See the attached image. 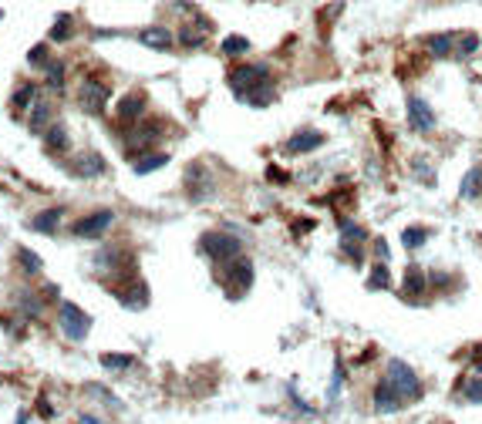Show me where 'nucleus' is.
Listing matches in <instances>:
<instances>
[{"label": "nucleus", "mask_w": 482, "mask_h": 424, "mask_svg": "<svg viewBox=\"0 0 482 424\" xmlns=\"http://www.w3.org/2000/svg\"><path fill=\"white\" fill-rule=\"evenodd\" d=\"M472 363H476V370L482 374V347H476V357H472Z\"/></svg>", "instance_id": "45"}, {"label": "nucleus", "mask_w": 482, "mask_h": 424, "mask_svg": "<svg viewBox=\"0 0 482 424\" xmlns=\"http://www.w3.org/2000/svg\"><path fill=\"white\" fill-rule=\"evenodd\" d=\"M462 394H466L469 404H482V378H479V380H469L466 391H462Z\"/></svg>", "instance_id": "40"}, {"label": "nucleus", "mask_w": 482, "mask_h": 424, "mask_svg": "<svg viewBox=\"0 0 482 424\" xmlns=\"http://www.w3.org/2000/svg\"><path fill=\"white\" fill-rule=\"evenodd\" d=\"M71 30H75V17H71V14H58L54 27L47 30V37H51V41H68V37H71Z\"/></svg>", "instance_id": "28"}, {"label": "nucleus", "mask_w": 482, "mask_h": 424, "mask_svg": "<svg viewBox=\"0 0 482 424\" xmlns=\"http://www.w3.org/2000/svg\"><path fill=\"white\" fill-rule=\"evenodd\" d=\"M37 414H44V418H54V411H51V401H41V411Z\"/></svg>", "instance_id": "43"}, {"label": "nucleus", "mask_w": 482, "mask_h": 424, "mask_svg": "<svg viewBox=\"0 0 482 424\" xmlns=\"http://www.w3.org/2000/svg\"><path fill=\"white\" fill-rule=\"evenodd\" d=\"M425 51H428L435 61H449L452 54H455V34H449V30L428 34V37H425Z\"/></svg>", "instance_id": "16"}, {"label": "nucleus", "mask_w": 482, "mask_h": 424, "mask_svg": "<svg viewBox=\"0 0 482 424\" xmlns=\"http://www.w3.org/2000/svg\"><path fill=\"white\" fill-rule=\"evenodd\" d=\"M115 293H118V300H122L125 306H132V310H142V306L149 303V287H145V280H139V276H128V287L115 289Z\"/></svg>", "instance_id": "14"}, {"label": "nucleus", "mask_w": 482, "mask_h": 424, "mask_svg": "<svg viewBox=\"0 0 482 424\" xmlns=\"http://www.w3.org/2000/svg\"><path fill=\"white\" fill-rule=\"evenodd\" d=\"M44 145L47 151H64L68 149V128L64 125H51L44 132Z\"/></svg>", "instance_id": "26"}, {"label": "nucleus", "mask_w": 482, "mask_h": 424, "mask_svg": "<svg viewBox=\"0 0 482 424\" xmlns=\"http://www.w3.org/2000/svg\"><path fill=\"white\" fill-rule=\"evenodd\" d=\"M94 263L101 266V273L118 276V273H122V249H118V246H105L101 253H94Z\"/></svg>", "instance_id": "19"}, {"label": "nucleus", "mask_w": 482, "mask_h": 424, "mask_svg": "<svg viewBox=\"0 0 482 424\" xmlns=\"http://www.w3.org/2000/svg\"><path fill=\"white\" fill-rule=\"evenodd\" d=\"M368 289H391V273H388V263H381L378 259V266H371V273H368V283H364Z\"/></svg>", "instance_id": "24"}, {"label": "nucleus", "mask_w": 482, "mask_h": 424, "mask_svg": "<svg viewBox=\"0 0 482 424\" xmlns=\"http://www.w3.org/2000/svg\"><path fill=\"white\" fill-rule=\"evenodd\" d=\"M341 239H347V242H368V229L358 226V223H351V219H344V223H341Z\"/></svg>", "instance_id": "35"}, {"label": "nucleus", "mask_w": 482, "mask_h": 424, "mask_svg": "<svg viewBox=\"0 0 482 424\" xmlns=\"http://www.w3.org/2000/svg\"><path fill=\"white\" fill-rule=\"evenodd\" d=\"M58 323H61L64 337H68V340H75V344H81V340L88 337V330H92V317L81 310L78 303H71V300H61Z\"/></svg>", "instance_id": "4"}, {"label": "nucleus", "mask_w": 482, "mask_h": 424, "mask_svg": "<svg viewBox=\"0 0 482 424\" xmlns=\"http://www.w3.org/2000/svg\"><path fill=\"white\" fill-rule=\"evenodd\" d=\"M34 94H37V85H31V81H20V88L14 91V98H11V105L17 108V111H24V108L34 101Z\"/></svg>", "instance_id": "31"}, {"label": "nucleus", "mask_w": 482, "mask_h": 424, "mask_svg": "<svg viewBox=\"0 0 482 424\" xmlns=\"http://www.w3.org/2000/svg\"><path fill=\"white\" fill-rule=\"evenodd\" d=\"M270 179H273V182H287V175H283V172H277V166H273V168H270Z\"/></svg>", "instance_id": "46"}, {"label": "nucleus", "mask_w": 482, "mask_h": 424, "mask_svg": "<svg viewBox=\"0 0 482 424\" xmlns=\"http://www.w3.org/2000/svg\"><path fill=\"white\" fill-rule=\"evenodd\" d=\"M105 158L98 155V151H85V155H78L71 166H68V172L71 175H78V179H94V175H101L105 172Z\"/></svg>", "instance_id": "13"}, {"label": "nucleus", "mask_w": 482, "mask_h": 424, "mask_svg": "<svg viewBox=\"0 0 482 424\" xmlns=\"http://www.w3.org/2000/svg\"><path fill=\"white\" fill-rule=\"evenodd\" d=\"M169 166V155L166 151H152V155H145V158H135V175H149V172H156V168Z\"/></svg>", "instance_id": "25"}, {"label": "nucleus", "mask_w": 482, "mask_h": 424, "mask_svg": "<svg viewBox=\"0 0 482 424\" xmlns=\"http://www.w3.org/2000/svg\"><path fill=\"white\" fill-rule=\"evenodd\" d=\"M111 223H115V212H111V209H98V212H92V216L78 219V223L71 226V232H75L78 239H98V236H101Z\"/></svg>", "instance_id": "9"}, {"label": "nucleus", "mask_w": 482, "mask_h": 424, "mask_svg": "<svg viewBox=\"0 0 482 424\" xmlns=\"http://www.w3.org/2000/svg\"><path fill=\"white\" fill-rule=\"evenodd\" d=\"M324 142H327L324 132H317V128H300V132H294V135L283 142L280 149L287 151V155H307V151H317Z\"/></svg>", "instance_id": "11"}, {"label": "nucleus", "mask_w": 482, "mask_h": 424, "mask_svg": "<svg viewBox=\"0 0 482 424\" xmlns=\"http://www.w3.org/2000/svg\"><path fill=\"white\" fill-rule=\"evenodd\" d=\"M388 380L398 387V391L408 397V401H415V397H421V378L415 374V367L412 363H404V361H395L388 363Z\"/></svg>", "instance_id": "7"}, {"label": "nucleus", "mask_w": 482, "mask_h": 424, "mask_svg": "<svg viewBox=\"0 0 482 424\" xmlns=\"http://www.w3.org/2000/svg\"><path fill=\"white\" fill-rule=\"evenodd\" d=\"M51 105H44V101H37L34 105V118H31V132H47L51 128Z\"/></svg>", "instance_id": "32"}, {"label": "nucleus", "mask_w": 482, "mask_h": 424, "mask_svg": "<svg viewBox=\"0 0 482 424\" xmlns=\"http://www.w3.org/2000/svg\"><path fill=\"white\" fill-rule=\"evenodd\" d=\"M273 98H277V91H273V85H270V81H264L260 88H253V91H249V94L243 98V101H247V105H253V108H266V105H273Z\"/></svg>", "instance_id": "23"}, {"label": "nucleus", "mask_w": 482, "mask_h": 424, "mask_svg": "<svg viewBox=\"0 0 482 424\" xmlns=\"http://www.w3.org/2000/svg\"><path fill=\"white\" fill-rule=\"evenodd\" d=\"M404 108H408V128L415 132V135H428V132H435V111H432V105L425 101V98H419V94H408L404 98Z\"/></svg>", "instance_id": "5"}, {"label": "nucleus", "mask_w": 482, "mask_h": 424, "mask_svg": "<svg viewBox=\"0 0 482 424\" xmlns=\"http://www.w3.org/2000/svg\"><path fill=\"white\" fill-rule=\"evenodd\" d=\"M412 166H415V179L428 182V185H435V172H432V162H425V158L419 155V158H415Z\"/></svg>", "instance_id": "38"}, {"label": "nucleus", "mask_w": 482, "mask_h": 424, "mask_svg": "<svg viewBox=\"0 0 482 424\" xmlns=\"http://www.w3.org/2000/svg\"><path fill=\"white\" fill-rule=\"evenodd\" d=\"M17 424H27V414H20V418H17Z\"/></svg>", "instance_id": "47"}, {"label": "nucleus", "mask_w": 482, "mask_h": 424, "mask_svg": "<svg viewBox=\"0 0 482 424\" xmlns=\"http://www.w3.org/2000/svg\"><path fill=\"white\" fill-rule=\"evenodd\" d=\"M219 280H223V287H226V297H230V300H240V297H247V289L253 287V263H249L247 256L230 259V266L219 273Z\"/></svg>", "instance_id": "3"}, {"label": "nucleus", "mask_w": 482, "mask_h": 424, "mask_svg": "<svg viewBox=\"0 0 482 424\" xmlns=\"http://www.w3.org/2000/svg\"><path fill=\"white\" fill-rule=\"evenodd\" d=\"M17 259H20V266H24V273H27V276H37V273L44 270L41 256H37L34 249H27V246H20V249H17Z\"/></svg>", "instance_id": "30"}, {"label": "nucleus", "mask_w": 482, "mask_h": 424, "mask_svg": "<svg viewBox=\"0 0 482 424\" xmlns=\"http://www.w3.org/2000/svg\"><path fill=\"white\" fill-rule=\"evenodd\" d=\"M199 249L202 256H209L213 263H230V259L243 256V242L236 239L233 232H206L199 239Z\"/></svg>", "instance_id": "2"}, {"label": "nucleus", "mask_w": 482, "mask_h": 424, "mask_svg": "<svg viewBox=\"0 0 482 424\" xmlns=\"http://www.w3.org/2000/svg\"><path fill=\"white\" fill-rule=\"evenodd\" d=\"M51 54H47V41L44 44H34L31 51H27V64H31V68H47V64H51Z\"/></svg>", "instance_id": "36"}, {"label": "nucleus", "mask_w": 482, "mask_h": 424, "mask_svg": "<svg viewBox=\"0 0 482 424\" xmlns=\"http://www.w3.org/2000/svg\"><path fill=\"white\" fill-rule=\"evenodd\" d=\"M135 363L132 354H101V367H109V370H128Z\"/></svg>", "instance_id": "34"}, {"label": "nucleus", "mask_w": 482, "mask_h": 424, "mask_svg": "<svg viewBox=\"0 0 482 424\" xmlns=\"http://www.w3.org/2000/svg\"><path fill=\"white\" fill-rule=\"evenodd\" d=\"M264 81H270V64H264V61H257V64H236V68H230V88H233V94L243 101L253 88H260Z\"/></svg>", "instance_id": "1"}, {"label": "nucleus", "mask_w": 482, "mask_h": 424, "mask_svg": "<svg viewBox=\"0 0 482 424\" xmlns=\"http://www.w3.org/2000/svg\"><path fill=\"white\" fill-rule=\"evenodd\" d=\"M247 51H249V41L243 34H230V37L223 41V54H226V58H240V54H247Z\"/></svg>", "instance_id": "33"}, {"label": "nucleus", "mask_w": 482, "mask_h": 424, "mask_svg": "<svg viewBox=\"0 0 482 424\" xmlns=\"http://www.w3.org/2000/svg\"><path fill=\"white\" fill-rule=\"evenodd\" d=\"M78 424H101V421H98L94 414H81V418H78Z\"/></svg>", "instance_id": "44"}, {"label": "nucleus", "mask_w": 482, "mask_h": 424, "mask_svg": "<svg viewBox=\"0 0 482 424\" xmlns=\"http://www.w3.org/2000/svg\"><path fill=\"white\" fill-rule=\"evenodd\" d=\"M186 192L192 202H202V199H213V179H209V172L202 166H192L186 172Z\"/></svg>", "instance_id": "12"}, {"label": "nucleus", "mask_w": 482, "mask_h": 424, "mask_svg": "<svg viewBox=\"0 0 482 424\" xmlns=\"http://www.w3.org/2000/svg\"><path fill=\"white\" fill-rule=\"evenodd\" d=\"M374 256L381 259V263H388L391 259V249H388V239H381V236H378V239H374Z\"/></svg>", "instance_id": "41"}, {"label": "nucleus", "mask_w": 482, "mask_h": 424, "mask_svg": "<svg viewBox=\"0 0 482 424\" xmlns=\"http://www.w3.org/2000/svg\"><path fill=\"white\" fill-rule=\"evenodd\" d=\"M61 219H64V209L61 206H54V209H47V212H37V216L31 219V229L34 232H54Z\"/></svg>", "instance_id": "20"}, {"label": "nucleus", "mask_w": 482, "mask_h": 424, "mask_svg": "<svg viewBox=\"0 0 482 424\" xmlns=\"http://www.w3.org/2000/svg\"><path fill=\"white\" fill-rule=\"evenodd\" d=\"M338 394H341V363H334V380H330V401H338Z\"/></svg>", "instance_id": "42"}, {"label": "nucleus", "mask_w": 482, "mask_h": 424, "mask_svg": "<svg viewBox=\"0 0 482 424\" xmlns=\"http://www.w3.org/2000/svg\"><path fill=\"white\" fill-rule=\"evenodd\" d=\"M476 51H479V34H472V30H466V34H455V58L469 61Z\"/></svg>", "instance_id": "21"}, {"label": "nucleus", "mask_w": 482, "mask_h": 424, "mask_svg": "<svg viewBox=\"0 0 482 424\" xmlns=\"http://www.w3.org/2000/svg\"><path fill=\"white\" fill-rule=\"evenodd\" d=\"M159 135V125L156 121H142V125H132L128 135H125V155L128 158H139L142 149H149Z\"/></svg>", "instance_id": "10"}, {"label": "nucleus", "mask_w": 482, "mask_h": 424, "mask_svg": "<svg viewBox=\"0 0 482 424\" xmlns=\"http://www.w3.org/2000/svg\"><path fill=\"white\" fill-rule=\"evenodd\" d=\"M142 111H145V94L142 91H132V94H125L122 101H118V121H125L128 128L139 125Z\"/></svg>", "instance_id": "15"}, {"label": "nucleus", "mask_w": 482, "mask_h": 424, "mask_svg": "<svg viewBox=\"0 0 482 424\" xmlns=\"http://www.w3.org/2000/svg\"><path fill=\"white\" fill-rule=\"evenodd\" d=\"M109 101H111V88L105 85V81H94V77H88L85 85H81V91H78V105H81V111H88V115H105V108H109Z\"/></svg>", "instance_id": "6"}, {"label": "nucleus", "mask_w": 482, "mask_h": 424, "mask_svg": "<svg viewBox=\"0 0 482 424\" xmlns=\"http://www.w3.org/2000/svg\"><path fill=\"white\" fill-rule=\"evenodd\" d=\"M341 249H344V256L351 259L354 266H361V263H364V242H347V239H341Z\"/></svg>", "instance_id": "37"}, {"label": "nucleus", "mask_w": 482, "mask_h": 424, "mask_svg": "<svg viewBox=\"0 0 482 424\" xmlns=\"http://www.w3.org/2000/svg\"><path fill=\"white\" fill-rule=\"evenodd\" d=\"M44 75H47V88L54 91V94H61L64 91V61H51L44 68Z\"/></svg>", "instance_id": "29"}, {"label": "nucleus", "mask_w": 482, "mask_h": 424, "mask_svg": "<svg viewBox=\"0 0 482 424\" xmlns=\"http://www.w3.org/2000/svg\"><path fill=\"white\" fill-rule=\"evenodd\" d=\"M425 287H428V276H425V270H419V266H408L404 270V280H402V297L408 303H415L425 293Z\"/></svg>", "instance_id": "17"}, {"label": "nucleus", "mask_w": 482, "mask_h": 424, "mask_svg": "<svg viewBox=\"0 0 482 424\" xmlns=\"http://www.w3.org/2000/svg\"><path fill=\"white\" fill-rule=\"evenodd\" d=\"M404 401H408V397H404V394L398 391L388 378H381L378 384H374L371 404H374V411H378V414H395V411L404 408Z\"/></svg>", "instance_id": "8"}, {"label": "nucleus", "mask_w": 482, "mask_h": 424, "mask_svg": "<svg viewBox=\"0 0 482 424\" xmlns=\"http://www.w3.org/2000/svg\"><path fill=\"white\" fill-rule=\"evenodd\" d=\"M139 41L145 47H156V51H172V44H175V37H172L166 27H145V30H139Z\"/></svg>", "instance_id": "18"}, {"label": "nucleus", "mask_w": 482, "mask_h": 424, "mask_svg": "<svg viewBox=\"0 0 482 424\" xmlns=\"http://www.w3.org/2000/svg\"><path fill=\"white\" fill-rule=\"evenodd\" d=\"M482 192V168H469L466 172V179H462V185H459V196L462 199H476Z\"/></svg>", "instance_id": "22"}, {"label": "nucleus", "mask_w": 482, "mask_h": 424, "mask_svg": "<svg viewBox=\"0 0 482 424\" xmlns=\"http://www.w3.org/2000/svg\"><path fill=\"white\" fill-rule=\"evenodd\" d=\"M17 310H24L27 317H41V303H37V297H31V293H24V297L17 300Z\"/></svg>", "instance_id": "39"}, {"label": "nucleus", "mask_w": 482, "mask_h": 424, "mask_svg": "<svg viewBox=\"0 0 482 424\" xmlns=\"http://www.w3.org/2000/svg\"><path fill=\"white\" fill-rule=\"evenodd\" d=\"M428 236H432V232H428L425 226H408L402 232V246H404V249H419V246H425V242H428Z\"/></svg>", "instance_id": "27"}]
</instances>
